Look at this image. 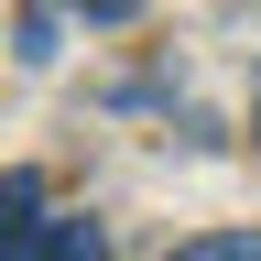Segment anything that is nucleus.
Masks as SVG:
<instances>
[{"label": "nucleus", "mask_w": 261, "mask_h": 261, "mask_svg": "<svg viewBox=\"0 0 261 261\" xmlns=\"http://www.w3.org/2000/svg\"><path fill=\"white\" fill-rule=\"evenodd\" d=\"M55 218H44V174H0V261H44Z\"/></svg>", "instance_id": "1"}, {"label": "nucleus", "mask_w": 261, "mask_h": 261, "mask_svg": "<svg viewBox=\"0 0 261 261\" xmlns=\"http://www.w3.org/2000/svg\"><path fill=\"white\" fill-rule=\"evenodd\" d=\"M163 261H261V228H207V240H185Z\"/></svg>", "instance_id": "2"}, {"label": "nucleus", "mask_w": 261, "mask_h": 261, "mask_svg": "<svg viewBox=\"0 0 261 261\" xmlns=\"http://www.w3.org/2000/svg\"><path fill=\"white\" fill-rule=\"evenodd\" d=\"M55 11H87V22H130L142 0H55Z\"/></svg>", "instance_id": "4"}, {"label": "nucleus", "mask_w": 261, "mask_h": 261, "mask_svg": "<svg viewBox=\"0 0 261 261\" xmlns=\"http://www.w3.org/2000/svg\"><path fill=\"white\" fill-rule=\"evenodd\" d=\"M44 261H109V228L98 218H55V250Z\"/></svg>", "instance_id": "3"}]
</instances>
